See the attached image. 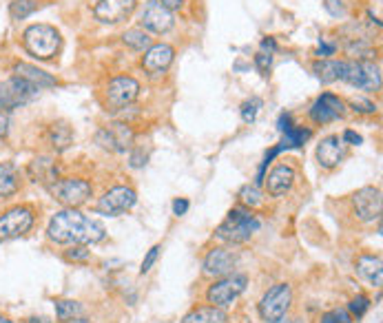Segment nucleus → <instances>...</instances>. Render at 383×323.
<instances>
[{"mask_svg":"<svg viewBox=\"0 0 383 323\" xmlns=\"http://www.w3.org/2000/svg\"><path fill=\"white\" fill-rule=\"evenodd\" d=\"M21 188V171L11 162L0 164V197H11Z\"/></svg>","mask_w":383,"mask_h":323,"instance_id":"obj_25","label":"nucleus"},{"mask_svg":"<svg viewBox=\"0 0 383 323\" xmlns=\"http://www.w3.org/2000/svg\"><path fill=\"white\" fill-rule=\"evenodd\" d=\"M339 80L348 82L357 89H366V91H379L381 86V74L379 67L372 60H341L339 67Z\"/></svg>","mask_w":383,"mask_h":323,"instance_id":"obj_4","label":"nucleus"},{"mask_svg":"<svg viewBox=\"0 0 383 323\" xmlns=\"http://www.w3.org/2000/svg\"><path fill=\"white\" fill-rule=\"evenodd\" d=\"M270 62H272V58H270V53H257L255 56V64H257V69H260V74L262 76H268V69H270Z\"/></svg>","mask_w":383,"mask_h":323,"instance_id":"obj_38","label":"nucleus"},{"mask_svg":"<svg viewBox=\"0 0 383 323\" xmlns=\"http://www.w3.org/2000/svg\"><path fill=\"white\" fill-rule=\"evenodd\" d=\"M326 9L331 11V16H335V18H341V16H345V7L341 5V0H326Z\"/></svg>","mask_w":383,"mask_h":323,"instance_id":"obj_40","label":"nucleus"},{"mask_svg":"<svg viewBox=\"0 0 383 323\" xmlns=\"http://www.w3.org/2000/svg\"><path fill=\"white\" fill-rule=\"evenodd\" d=\"M27 175L35 184H53L58 179V164L47 155H40L29 162Z\"/></svg>","mask_w":383,"mask_h":323,"instance_id":"obj_20","label":"nucleus"},{"mask_svg":"<svg viewBox=\"0 0 383 323\" xmlns=\"http://www.w3.org/2000/svg\"><path fill=\"white\" fill-rule=\"evenodd\" d=\"M157 253H160V246H153V248L149 250V255L144 257V261H142L140 275H144V273H149V271H151V266H153V264H155V259H157Z\"/></svg>","mask_w":383,"mask_h":323,"instance_id":"obj_39","label":"nucleus"},{"mask_svg":"<svg viewBox=\"0 0 383 323\" xmlns=\"http://www.w3.org/2000/svg\"><path fill=\"white\" fill-rule=\"evenodd\" d=\"M40 89H35L33 84L21 80V78H11L0 82V109H16V106H23L29 100H33V96L38 94Z\"/></svg>","mask_w":383,"mask_h":323,"instance_id":"obj_9","label":"nucleus"},{"mask_svg":"<svg viewBox=\"0 0 383 323\" xmlns=\"http://www.w3.org/2000/svg\"><path fill=\"white\" fill-rule=\"evenodd\" d=\"M157 3H160V5H164L169 11H173V9H179V7H182V3H184V0H157Z\"/></svg>","mask_w":383,"mask_h":323,"instance_id":"obj_44","label":"nucleus"},{"mask_svg":"<svg viewBox=\"0 0 383 323\" xmlns=\"http://www.w3.org/2000/svg\"><path fill=\"white\" fill-rule=\"evenodd\" d=\"M339 67H341V60H319L313 64V71L321 82L331 84L339 80Z\"/></svg>","mask_w":383,"mask_h":323,"instance_id":"obj_27","label":"nucleus"},{"mask_svg":"<svg viewBox=\"0 0 383 323\" xmlns=\"http://www.w3.org/2000/svg\"><path fill=\"white\" fill-rule=\"evenodd\" d=\"M47 140H49V144H51L53 151L62 153V151H67L71 144H74V131H71V127L67 122H56V124H51V127H49Z\"/></svg>","mask_w":383,"mask_h":323,"instance_id":"obj_23","label":"nucleus"},{"mask_svg":"<svg viewBox=\"0 0 383 323\" xmlns=\"http://www.w3.org/2000/svg\"><path fill=\"white\" fill-rule=\"evenodd\" d=\"M295 169L293 166H288V164H279L275 166L270 173H268V179H266V186H268V193L272 197H282L286 195L290 188H293L295 184Z\"/></svg>","mask_w":383,"mask_h":323,"instance_id":"obj_19","label":"nucleus"},{"mask_svg":"<svg viewBox=\"0 0 383 323\" xmlns=\"http://www.w3.org/2000/svg\"><path fill=\"white\" fill-rule=\"evenodd\" d=\"M122 40H124L126 47L138 49V51L151 47V38H149V33L144 31V29H129V31H124Z\"/></svg>","mask_w":383,"mask_h":323,"instance_id":"obj_28","label":"nucleus"},{"mask_svg":"<svg viewBox=\"0 0 383 323\" xmlns=\"http://www.w3.org/2000/svg\"><path fill=\"white\" fill-rule=\"evenodd\" d=\"M189 210V202L187 200H175L173 202V212L175 215H184Z\"/></svg>","mask_w":383,"mask_h":323,"instance_id":"obj_43","label":"nucleus"},{"mask_svg":"<svg viewBox=\"0 0 383 323\" xmlns=\"http://www.w3.org/2000/svg\"><path fill=\"white\" fill-rule=\"evenodd\" d=\"M98 144L106 151H113V153H124L133 144V131L131 127H126L122 122H116V124H106L102 127L96 135Z\"/></svg>","mask_w":383,"mask_h":323,"instance_id":"obj_12","label":"nucleus"},{"mask_svg":"<svg viewBox=\"0 0 383 323\" xmlns=\"http://www.w3.org/2000/svg\"><path fill=\"white\" fill-rule=\"evenodd\" d=\"M343 100L333 96V94H323L321 98H317V102L310 109V118H313L317 124H328L335 122L339 118H343Z\"/></svg>","mask_w":383,"mask_h":323,"instance_id":"obj_16","label":"nucleus"},{"mask_svg":"<svg viewBox=\"0 0 383 323\" xmlns=\"http://www.w3.org/2000/svg\"><path fill=\"white\" fill-rule=\"evenodd\" d=\"M262 109V100L260 98H250L242 104V120L244 122H255V118H257Z\"/></svg>","mask_w":383,"mask_h":323,"instance_id":"obj_32","label":"nucleus"},{"mask_svg":"<svg viewBox=\"0 0 383 323\" xmlns=\"http://www.w3.org/2000/svg\"><path fill=\"white\" fill-rule=\"evenodd\" d=\"M182 323H226V312L215 306H202L191 310Z\"/></svg>","mask_w":383,"mask_h":323,"instance_id":"obj_26","label":"nucleus"},{"mask_svg":"<svg viewBox=\"0 0 383 323\" xmlns=\"http://www.w3.org/2000/svg\"><path fill=\"white\" fill-rule=\"evenodd\" d=\"M246 283H248V279L244 275H226L211 285L206 293V299L215 308H228L231 303L237 301V297L246 290Z\"/></svg>","mask_w":383,"mask_h":323,"instance_id":"obj_7","label":"nucleus"},{"mask_svg":"<svg viewBox=\"0 0 383 323\" xmlns=\"http://www.w3.org/2000/svg\"><path fill=\"white\" fill-rule=\"evenodd\" d=\"M343 140L350 142V144H361V135H357L355 131H345V133H343Z\"/></svg>","mask_w":383,"mask_h":323,"instance_id":"obj_45","label":"nucleus"},{"mask_svg":"<svg viewBox=\"0 0 383 323\" xmlns=\"http://www.w3.org/2000/svg\"><path fill=\"white\" fill-rule=\"evenodd\" d=\"M357 273L368 279L374 288H381L383 283V268H381V257H372V255H366V257H359L357 259Z\"/></svg>","mask_w":383,"mask_h":323,"instance_id":"obj_24","label":"nucleus"},{"mask_svg":"<svg viewBox=\"0 0 383 323\" xmlns=\"http://www.w3.org/2000/svg\"><path fill=\"white\" fill-rule=\"evenodd\" d=\"M370 308V299L366 297V295H357L353 301H350V306H348V310L359 319V317H363V312H366Z\"/></svg>","mask_w":383,"mask_h":323,"instance_id":"obj_35","label":"nucleus"},{"mask_svg":"<svg viewBox=\"0 0 383 323\" xmlns=\"http://www.w3.org/2000/svg\"><path fill=\"white\" fill-rule=\"evenodd\" d=\"M89 257H91V253H89V248H84V246H74V248H69L65 253L67 261H87Z\"/></svg>","mask_w":383,"mask_h":323,"instance_id":"obj_36","label":"nucleus"},{"mask_svg":"<svg viewBox=\"0 0 383 323\" xmlns=\"http://www.w3.org/2000/svg\"><path fill=\"white\" fill-rule=\"evenodd\" d=\"M142 27L153 33H167L173 29L175 21H173V11H169L164 5H160L157 0H149L147 7H144L142 13Z\"/></svg>","mask_w":383,"mask_h":323,"instance_id":"obj_15","label":"nucleus"},{"mask_svg":"<svg viewBox=\"0 0 383 323\" xmlns=\"http://www.w3.org/2000/svg\"><path fill=\"white\" fill-rule=\"evenodd\" d=\"M140 94V82L131 76H118L109 82L106 86V104L111 106V109H124V106H129Z\"/></svg>","mask_w":383,"mask_h":323,"instance_id":"obj_11","label":"nucleus"},{"mask_svg":"<svg viewBox=\"0 0 383 323\" xmlns=\"http://www.w3.org/2000/svg\"><path fill=\"white\" fill-rule=\"evenodd\" d=\"M321 323H353V317L348 310H341V308H335L331 312H326L321 317Z\"/></svg>","mask_w":383,"mask_h":323,"instance_id":"obj_34","label":"nucleus"},{"mask_svg":"<svg viewBox=\"0 0 383 323\" xmlns=\"http://www.w3.org/2000/svg\"><path fill=\"white\" fill-rule=\"evenodd\" d=\"M173 58H175V49L171 45H151L147 49V53H144L142 58V67L149 71V74H164L171 64H173Z\"/></svg>","mask_w":383,"mask_h":323,"instance_id":"obj_17","label":"nucleus"},{"mask_svg":"<svg viewBox=\"0 0 383 323\" xmlns=\"http://www.w3.org/2000/svg\"><path fill=\"white\" fill-rule=\"evenodd\" d=\"M23 45L31 56L40 60H49L56 56L60 49V33L51 25H31L23 33Z\"/></svg>","mask_w":383,"mask_h":323,"instance_id":"obj_3","label":"nucleus"},{"mask_svg":"<svg viewBox=\"0 0 383 323\" xmlns=\"http://www.w3.org/2000/svg\"><path fill=\"white\" fill-rule=\"evenodd\" d=\"M35 9H38V0H13L9 7L13 21H23V18L31 16Z\"/></svg>","mask_w":383,"mask_h":323,"instance_id":"obj_31","label":"nucleus"},{"mask_svg":"<svg viewBox=\"0 0 383 323\" xmlns=\"http://www.w3.org/2000/svg\"><path fill=\"white\" fill-rule=\"evenodd\" d=\"M47 237L56 244H98L104 239V228L76 208H65L51 217Z\"/></svg>","mask_w":383,"mask_h":323,"instance_id":"obj_1","label":"nucleus"},{"mask_svg":"<svg viewBox=\"0 0 383 323\" xmlns=\"http://www.w3.org/2000/svg\"><path fill=\"white\" fill-rule=\"evenodd\" d=\"M135 3L138 0H98L94 13L104 25H118L133 13Z\"/></svg>","mask_w":383,"mask_h":323,"instance_id":"obj_14","label":"nucleus"},{"mask_svg":"<svg viewBox=\"0 0 383 323\" xmlns=\"http://www.w3.org/2000/svg\"><path fill=\"white\" fill-rule=\"evenodd\" d=\"M13 74H16V78H21L25 82L33 84L35 89H47V86L56 84V78H51L47 71L33 67V64H27V62H18L13 67Z\"/></svg>","mask_w":383,"mask_h":323,"instance_id":"obj_21","label":"nucleus"},{"mask_svg":"<svg viewBox=\"0 0 383 323\" xmlns=\"http://www.w3.org/2000/svg\"><path fill=\"white\" fill-rule=\"evenodd\" d=\"M135 202H138V195H135L133 188H129V186H116V188H111V191L104 193L100 197L96 210L102 212V215H109V217H116V215L126 212L129 208H133Z\"/></svg>","mask_w":383,"mask_h":323,"instance_id":"obj_10","label":"nucleus"},{"mask_svg":"<svg viewBox=\"0 0 383 323\" xmlns=\"http://www.w3.org/2000/svg\"><path fill=\"white\" fill-rule=\"evenodd\" d=\"M341 157H343V149H341V140L337 135L321 140V144L317 147V159H319V164L323 169L339 166Z\"/></svg>","mask_w":383,"mask_h":323,"instance_id":"obj_22","label":"nucleus"},{"mask_svg":"<svg viewBox=\"0 0 383 323\" xmlns=\"http://www.w3.org/2000/svg\"><path fill=\"white\" fill-rule=\"evenodd\" d=\"M353 204L357 210V217L363 222H374L381 217V191L377 186H366L355 193L353 197Z\"/></svg>","mask_w":383,"mask_h":323,"instance_id":"obj_13","label":"nucleus"},{"mask_svg":"<svg viewBox=\"0 0 383 323\" xmlns=\"http://www.w3.org/2000/svg\"><path fill=\"white\" fill-rule=\"evenodd\" d=\"M275 323H297V321H293V319H284V317H282V319L275 321Z\"/></svg>","mask_w":383,"mask_h":323,"instance_id":"obj_48","label":"nucleus"},{"mask_svg":"<svg viewBox=\"0 0 383 323\" xmlns=\"http://www.w3.org/2000/svg\"><path fill=\"white\" fill-rule=\"evenodd\" d=\"M290 301H293V288L288 283H277L262 297L260 301V314L266 323H275L286 317Z\"/></svg>","mask_w":383,"mask_h":323,"instance_id":"obj_6","label":"nucleus"},{"mask_svg":"<svg viewBox=\"0 0 383 323\" xmlns=\"http://www.w3.org/2000/svg\"><path fill=\"white\" fill-rule=\"evenodd\" d=\"M82 312V306L78 301H71V299H60L56 301V317L58 321H71V319H78Z\"/></svg>","mask_w":383,"mask_h":323,"instance_id":"obj_29","label":"nucleus"},{"mask_svg":"<svg viewBox=\"0 0 383 323\" xmlns=\"http://www.w3.org/2000/svg\"><path fill=\"white\" fill-rule=\"evenodd\" d=\"M335 49H337V45H331V42H326V38H321V42H319V56H333L335 53Z\"/></svg>","mask_w":383,"mask_h":323,"instance_id":"obj_42","label":"nucleus"},{"mask_svg":"<svg viewBox=\"0 0 383 323\" xmlns=\"http://www.w3.org/2000/svg\"><path fill=\"white\" fill-rule=\"evenodd\" d=\"M9 127H11V118H9V111H7V109H0V137H7V133H9Z\"/></svg>","mask_w":383,"mask_h":323,"instance_id":"obj_41","label":"nucleus"},{"mask_svg":"<svg viewBox=\"0 0 383 323\" xmlns=\"http://www.w3.org/2000/svg\"><path fill=\"white\" fill-rule=\"evenodd\" d=\"M310 133L308 129H288L284 133V142H282V149H299L306 144V140H310Z\"/></svg>","mask_w":383,"mask_h":323,"instance_id":"obj_30","label":"nucleus"},{"mask_svg":"<svg viewBox=\"0 0 383 323\" xmlns=\"http://www.w3.org/2000/svg\"><path fill=\"white\" fill-rule=\"evenodd\" d=\"M25 323H51V321L45 317H31V319H25Z\"/></svg>","mask_w":383,"mask_h":323,"instance_id":"obj_47","label":"nucleus"},{"mask_svg":"<svg viewBox=\"0 0 383 323\" xmlns=\"http://www.w3.org/2000/svg\"><path fill=\"white\" fill-rule=\"evenodd\" d=\"M350 104H353V109L359 111V113H374L377 111V104L366 100V98H353Z\"/></svg>","mask_w":383,"mask_h":323,"instance_id":"obj_37","label":"nucleus"},{"mask_svg":"<svg viewBox=\"0 0 383 323\" xmlns=\"http://www.w3.org/2000/svg\"><path fill=\"white\" fill-rule=\"evenodd\" d=\"M257 230H260V220L255 217L252 212L242 210V208H233L228 212V217L220 224V228L215 230V235L228 244H244Z\"/></svg>","mask_w":383,"mask_h":323,"instance_id":"obj_2","label":"nucleus"},{"mask_svg":"<svg viewBox=\"0 0 383 323\" xmlns=\"http://www.w3.org/2000/svg\"><path fill=\"white\" fill-rule=\"evenodd\" d=\"M275 47H277V45H275V40H272V38H266V40L262 42V49H268V53L275 51Z\"/></svg>","mask_w":383,"mask_h":323,"instance_id":"obj_46","label":"nucleus"},{"mask_svg":"<svg viewBox=\"0 0 383 323\" xmlns=\"http://www.w3.org/2000/svg\"><path fill=\"white\" fill-rule=\"evenodd\" d=\"M237 255L228 248H213L204 259V273L211 277H226L233 273Z\"/></svg>","mask_w":383,"mask_h":323,"instance_id":"obj_18","label":"nucleus"},{"mask_svg":"<svg viewBox=\"0 0 383 323\" xmlns=\"http://www.w3.org/2000/svg\"><path fill=\"white\" fill-rule=\"evenodd\" d=\"M51 193L67 208H78L84 202H89V197H91V193H94V188H91V184L87 182V179L65 177V179H56V182L51 184Z\"/></svg>","mask_w":383,"mask_h":323,"instance_id":"obj_5","label":"nucleus"},{"mask_svg":"<svg viewBox=\"0 0 383 323\" xmlns=\"http://www.w3.org/2000/svg\"><path fill=\"white\" fill-rule=\"evenodd\" d=\"M240 197H242V202H244L246 206H250V208L262 204V193H260L257 186H244L242 193H240Z\"/></svg>","mask_w":383,"mask_h":323,"instance_id":"obj_33","label":"nucleus"},{"mask_svg":"<svg viewBox=\"0 0 383 323\" xmlns=\"http://www.w3.org/2000/svg\"><path fill=\"white\" fill-rule=\"evenodd\" d=\"M0 323H11L9 319H5V317H0Z\"/></svg>","mask_w":383,"mask_h":323,"instance_id":"obj_49","label":"nucleus"},{"mask_svg":"<svg viewBox=\"0 0 383 323\" xmlns=\"http://www.w3.org/2000/svg\"><path fill=\"white\" fill-rule=\"evenodd\" d=\"M33 226V210L29 206H16L0 217V242L23 237Z\"/></svg>","mask_w":383,"mask_h":323,"instance_id":"obj_8","label":"nucleus"}]
</instances>
